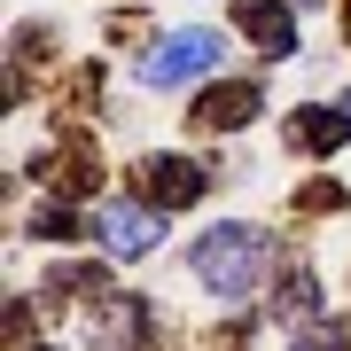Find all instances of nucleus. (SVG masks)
I'll return each instance as SVG.
<instances>
[{
    "instance_id": "nucleus-5",
    "label": "nucleus",
    "mask_w": 351,
    "mask_h": 351,
    "mask_svg": "<svg viewBox=\"0 0 351 351\" xmlns=\"http://www.w3.org/2000/svg\"><path fill=\"white\" fill-rule=\"evenodd\" d=\"M141 195H149L156 211H180V203L203 195V172L188 156H156V164H141Z\"/></svg>"
},
{
    "instance_id": "nucleus-8",
    "label": "nucleus",
    "mask_w": 351,
    "mask_h": 351,
    "mask_svg": "<svg viewBox=\"0 0 351 351\" xmlns=\"http://www.w3.org/2000/svg\"><path fill=\"white\" fill-rule=\"evenodd\" d=\"M289 141L297 149H336V141H351V117L343 110H304V117H289Z\"/></svg>"
},
{
    "instance_id": "nucleus-4",
    "label": "nucleus",
    "mask_w": 351,
    "mask_h": 351,
    "mask_svg": "<svg viewBox=\"0 0 351 351\" xmlns=\"http://www.w3.org/2000/svg\"><path fill=\"white\" fill-rule=\"evenodd\" d=\"M94 234L110 242L117 258H141V250H156L164 219H149V211H133V203H101V211H94Z\"/></svg>"
},
{
    "instance_id": "nucleus-3",
    "label": "nucleus",
    "mask_w": 351,
    "mask_h": 351,
    "mask_svg": "<svg viewBox=\"0 0 351 351\" xmlns=\"http://www.w3.org/2000/svg\"><path fill=\"white\" fill-rule=\"evenodd\" d=\"M86 336L94 351H141V336H149V304L141 297H94V313H86Z\"/></svg>"
},
{
    "instance_id": "nucleus-6",
    "label": "nucleus",
    "mask_w": 351,
    "mask_h": 351,
    "mask_svg": "<svg viewBox=\"0 0 351 351\" xmlns=\"http://www.w3.org/2000/svg\"><path fill=\"white\" fill-rule=\"evenodd\" d=\"M258 110H265L258 86H211V94L195 101V125H203V133H234V125H250Z\"/></svg>"
},
{
    "instance_id": "nucleus-7",
    "label": "nucleus",
    "mask_w": 351,
    "mask_h": 351,
    "mask_svg": "<svg viewBox=\"0 0 351 351\" xmlns=\"http://www.w3.org/2000/svg\"><path fill=\"white\" fill-rule=\"evenodd\" d=\"M234 16H242V32H250L265 55H289V47H297V24H289V8H281V0H242Z\"/></svg>"
},
{
    "instance_id": "nucleus-1",
    "label": "nucleus",
    "mask_w": 351,
    "mask_h": 351,
    "mask_svg": "<svg viewBox=\"0 0 351 351\" xmlns=\"http://www.w3.org/2000/svg\"><path fill=\"white\" fill-rule=\"evenodd\" d=\"M265 258H274V242H265L258 226H219V234L195 242V281L211 289V297H250Z\"/></svg>"
},
{
    "instance_id": "nucleus-2",
    "label": "nucleus",
    "mask_w": 351,
    "mask_h": 351,
    "mask_svg": "<svg viewBox=\"0 0 351 351\" xmlns=\"http://www.w3.org/2000/svg\"><path fill=\"white\" fill-rule=\"evenodd\" d=\"M219 32H172V39H156L149 47V63H141V78L149 86H188V78H203V71H219Z\"/></svg>"
},
{
    "instance_id": "nucleus-9",
    "label": "nucleus",
    "mask_w": 351,
    "mask_h": 351,
    "mask_svg": "<svg viewBox=\"0 0 351 351\" xmlns=\"http://www.w3.org/2000/svg\"><path fill=\"white\" fill-rule=\"evenodd\" d=\"M343 32H351V8H343Z\"/></svg>"
}]
</instances>
